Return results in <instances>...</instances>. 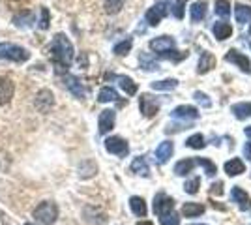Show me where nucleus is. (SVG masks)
<instances>
[{
    "label": "nucleus",
    "instance_id": "c85d7f7f",
    "mask_svg": "<svg viewBox=\"0 0 251 225\" xmlns=\"http://www.w3.org/2000/svg\"><path fill=\"white\" fill-rule=\"evenodd\" d=\"M98 100H100L101 103H109V101H116V100H118V94H116L115 88L103 86V88L100 90V94H98Z\"/></svg>",
    "mask_w": 251,
    "mask_h": 225
},
{
    "label": "nucleus",
    "instance_id": "aec40b11",
    "mask_svg": "<svg viewBox=\"0 0 251 225\" xmlns=\"http://www.w3.org/2000/svg\"><path fill=\"white\" fill-rule=\"evenodd\" d=\"M197 165V161L195 160H191V158H186V160H180L175 165V173H176L178 176H186L188 173L193 171V167Z\"/></svg>",
    "mask_w": 251,
    "mask_h": 225
},
{
    "label": "nucleus",
    "instance_id": "1a4fd4ad",
    "mask_svg": "<svg viewBox=\"0 0 251 225\" xmlns=\"http://www.w3.org/2000/svg\"><path fill=\"white\" fill-rule=\"evenodd\" d=\"M115 120H116V113L113 109H105L101 111V115L98 118V126H100V133H109L111 129L115 128Z\"/></svg>",
    "mask_w": 251,
    "mask_h": 225
},
{
    "label": "nucleus",
    "instance_id": "a19ab883",
    "mask_svg": "<svg viewBox=\"0 0 251 225\" xmlns=\"http://www.w3.org/2000/svg\"><path fill=\"white\" fill-rule=\"evenodd\" d=\"M173 15H175L176 19H182V17H184V0H178L176 4L173 6Z\"/></svg>",
    "mask_w": 251,
    "mask_h": 225
},
{
    "label": "nucleus",
    "instance_id": "37998d69",
    "mask_svg": "<svg viewBox=\"0 0 251 225\" xmlns=\"http://www.w3.org/2000/svg\"><path fill=\"white\" fill-rule=\"evenodd\" d=\"M212 193H216V195H221V193H223V184H221V182L212 184Z\"/></svg>",
    "mask_w": 251,
    "mask_h": 225
},
{
    "label": "nucleus",
    "instance_id": "ddd939ff",
    "mask_svg": "<svg viewBox=\"0 0 251 225\" xmlns=\"http://www.w3.org/2000/svg\"><path fill=\"white\" fill-rule=\"evenodd\" d=\"M171 117L176 118V120H195L199 117V111L193 105H180L171 113Z\"/></svg>",
    "mask_w": 251,
    "mask_h": 225
},
{
    "label": "nucleus",
    "instance_id": "f257e3e1",
    "mask_svg": "<svg viewBox=\"0 0 251 225\" xmlns=\"http://www.w3.org/2000/svg\"><path fill=\"white\" fill-rule=\"evenodd\" d=\"M49 51H51L52 62L56 66H60V68H70V64L74 62V45H72V42L64 34H56L54 36Z\"/></svg>",
    "mask_w": 251,
    "mask_h": 225
},
{
    "label": "nucleus",
    "instance_id": "39448f33",
    "mask_svg": "<svg viewBox=\"0 0 251 225\" xmlns=\"http://www.w3.org/2000/svg\"><path fill=\"white\" fill-rule=\"evenodd\" d=\"M175 45H176V42H175L171 36H159V38H156V40L150 42V49H152L154 53L167 54L169 51L175 49Z\"/></svg>",
    "mask_w": 251,
    "mask_h": 225
},
{
    "label": "nucleus",
    "instance_id": "f3484780",
    "mask_svg": "<svg viewBox=\"0 0 251 225\" xmlns=\"http://www.w3.org/2000/svg\"><path fill=\"white\" fill-rule=\"evenodd\" d=\"M212 32H214V36H216L220 42H223V40H227L230 34H232V28H230L229 23L218 21V23H214V26H212Z\"/></svg>",
    "mask_w": 251,
    "mask_h": 225
},
{
    "label": "nucleus",
    "instance_id": "a18cd8bd",
    "mask_svg": "<svg viewBox=\"0 0 251 225\" xmlns=\"http://www.w3.org/2000/svg\"><path fill=\"white\" fill-rule=\"evenodd\" d=\"M244 131H246V137H250V139H251V126H248V128L244 129Z\"/></svg>",
    "mask_w": 251,
    "mask_h": 225
},
{
    "label": "nucleus",
    "instance_id": "72a5a7b5",
    "mask_svg": "<svg viewBox=\"0 0 251 225\" xmlns=\"http://www.w3.org/2000/svg\"><path fill=\"white\" fill-rule=\"evenodd\" d=\"M186 145H188L189 149H195V150H199V149H204V137L201 135V133H195V135H191L188 141H186Z\"/></svg>",
    "mask_w": 251,
    "mask_h": 225
},
{
    "label": "nucleus",
    "instance_id": "09e8293b",
    "mask_svg": "<svg viewBox=\"0 0 251 225\" xmlns=\"http://www.w3.org/2000/svg\"><path fill=\"white\" fill-rule=\"evenodd\" d=\"M250 34H251V26H250Z\"/></svg>",
    "mask_w": 251,
    "mask_h": 225
},
{
    "label": "nucleus",
    "instance_id": "49530a36",
    "mask_svg": "<svg viewBox=\"0 0 251 225\" xmlns=\"http://www.w3.org/2000/svg\"><path fill=\"white\" fill-rule=\"evenodd\" d=\"M137 225H154V224H152V222H139Z\"/></svg>",
    "mask_w": 251,
    "mask_h": 225
},
{
    "label": "nucleus",
    "instance_id": "c03bdc74",
    "mask_svg": "<svg viewBox=\"0 0 251 225\" xmlns=\"http://www.w3.org/2000/svg\"><path fill=\"white\" fill-rule=\"evenodd\" d=\"M244 156H246V160L251 161V143H246V145H244Z\"/></svg>",
    "mask_w": 251,
    "mask_h": 225
},
{
    "label": "nucleus",
    "instance_id": "6e6552de",
    "mask_svg": "<svg viewBox=\"0 0 251 225\" xmlns=\"http://www.w3.org/2000/svg\"><path fill=\"white\" fill-rule=\"evenodd\" d=\"M139 107H141V113L145 117H154L157 111H159V101L156 98H152L150 94H143L139 98Z\"/></svg>",
    "mask_w": 251,
    "mask_h": 225
},
{
    "label": "nucleus",
    "instance_id": "f704fd0d",
    "mask_svg": "<svg viewBox=\"0 0 251 225\" xmlns=\"http://www.w3.org/2000/svg\"><path fill=\"white\" fill-rule=\"evenodd\" d=\"M197 161V165H201L202 169H204V173L208 175V176H214L216 173H218V167L212 163L210 160H204V158H199V160H195Z\"/></svg>",
    "mask_w": 251,
    "mask_h": 225
},
{
    "label": "nucleus",
    "instance_id": "bb28decb",
    "mask_svg": "<svg viewBox=\"0 0 251 225\" xmlns=\"http://www.w3.org/2000/svg\"><path fill=\"white\" fill-rule=\"evenodd\" d=\"M150 86H152V90H163V92H169V90L176 88L178 81L176 79H163V81H154Z\"/></svg>",
    "mask_w": 251,
    "mask_h": 225
},
{
    "label": "nucleus",
    "instance_id": "9d476101",
    "mask_svg": "<svg viewBox=\"0 0 251 225\" xmlns=\"http://www.w3.org/2000/svg\"><path fill=\"white\" fill-rule=\"evenodd\" d=\"M230 199L238 204L240 210H250L251 208V197L244 192L242 188H238V186H234V188L230 190Z\"/></svg>",
    "mask_w": 251,
    "mask_h": 225
},
{
    "label": "nucleus",
    "instance_id": "b1692460",
    "mask_svg": "<svg viewBox=\"0 0 251 225\" xmlns=\"http://www.w3.org/2000/svg\"><path fill=\"white\" fill-rule=\"evenodd\" d=\"M216 66V58L212 56V53H202L199 58V74H206V72H210L212 68Z\"/></svg>",
    "mask_w": 251,
    "mask_h": 225
},
{
    "label": "nucleus",
    "instance_id": "a878e982",
    "mask_svg": "<svg viewBox=\"0 0 251 225\" xmlns=\"http://www.w3.org/2000/svg\"><path fill=\"white\" fill-rule=\"evenodd\" d=\"M234 17L236 21L246 25V23L251 21V6H244V4H238L236 10H234Z\"/></svg>",
    "mask_w": 251,
    "mask_h": 225
},
{
    "label": "nucleus",
    "instance_id": "7ed1b4c3",
    "mask_svg": "<svg viewBox=\"0 0 251 225\" xmlns=\"http://www.w3.org/2000/svg\"><path fill=\"white\" fill-rule=\"evenodd\" d=\"M0 58L10 62H26L30 58V53L15 43H0Z\"/></svg>",
    "mask_w": 251,
    "mask_h": 225
},
{
    "label": "nucleus",
    "instance_id": "473e14b6",
    "mask_svg": "<svg viewBox=\"0 0 251 225\" xmlns=\"http://www.w3.org/2000/svg\"><path fill=\"white\" fill-rule=\"evenodd\" d=\"M124 2L126 0H105V11L111 13V15H115V13H118V11L122 10Z\"/></svg>",
    "mask_w": 251,
    "mask_h": 225
},
{
    "label": "nucleus",
    "instance_id": "7c9ffc66",
    "mask_svg": "<svg viewBox=\"0 0 251 225\" xmlns=\"http://www.w3.org/2000/svg\"><path fill=\"white\" fill-rule=\"evenodd\" d=\"M216 13L220 17H229L230 15V2L229 0H216Z\"/></svg>",
    "mask_w": 251,
    "mask_h": 225
},
{
    "label": "nucleus",
    "instance_id": "4c0bfd02",
    "mask_svg": "<svg viewBox=\"0 0 251 225\" xmlns=\"http://www.w3.org/2000/svg\"><path fill=\"white\" fill-rule=\"evenodd\" d=\"M139 60H141V66H143L145 70H157V68H159L156 60H154V58H152L150 54H147V53L141 54V58H139Z\"/></svg>",
    "mask_w": 251,
    "mask_h": 225
},
{
    "label": "nucleus",
    "instance_id": "f03ea898",
    "mask_svg": "<svg viewBox=\"0 0 251 225\" xmlns=\"http://www.w3.org/2000/svg\"><path fill=\"white\" fill-rule=\"evenodd\" d=\"M58 218V206L52 201H43L34 208V220L42 225H52Z\"/></svg>",
    "mask_w": 251,
    "mask_h": 225
},
{
    "label": "nucleus",
    "instance_id": "5701e85b",
    "mask_svg": "<svg viewBox=\"0 0 251 225\" xmlns=\"http://www.w3.org/2000/svg\"><path fill=\"white\" fill-rule=\"evenodd\" d=\"M202 212H204V206L199 203H184V206H182V214L186 218H197Z\"/></svg>",
    "mask_w": 251,
    "mask_h": 225
},
{
    "label": "nucleus",
    "instance_id": "2eb2a0df",
    "mask_svg": "<svg viewBox=\"0 0 251 225\" xmlns=\"http://www.w3.org/2000/svg\"><path fill=\"white\" fill-rule=\"evenodd\" d=\"M64 85L68 86V90H70L75 98H79V100H83L84 98V88H83V85L79 83L77 77H74V75H66V77H64Z\"/></svg>",
    "mask_w": 251,
    "mask_h": 225
},
{
    "label": "nucleus",
    "instance_id": "58836bf2",
    "mask_svg": "<svg viewBox=\"0 0 251 225\" xmlns=\"http://www.w3.org/2000/svg\"><path fill=\"white\" fill-rule=\"evenodd\" d=\"M199 186H201V180H199V178H191V180H188V182L184 184V190L193 195V193L199 192Z\"/></svg>",
    "mask_w": 251,
    "mask_h": 225
},
{
    "label": "nucleus",
    "instance_id": "f8f14e48",
    "mask_svg": "<svg viewBox=\"0 0 251 225\" xmlns=\"http://www.w3.org/2000/svg\"><path fill=\"white\" fill-rule=\"evenodd\" d=\"M52 103H54V96H52L51 90L43 88V90L38 92V96H36V107L40 109L42 113H47L52 107Z\"/></svg>",
    "mask_w": 251,
    "mask_h": 225
},
{
    "label": "nucleus",
    "instance_id": "e433bc0d",
    "mask_svg": "<svg viewBox=\"0 0 251 225\" xmlns=\"http://www.w3.org/2000/svg\"><path fill=\"white\" fill-rule=\"evenodd\" d=\"M159 224L161 225H178L180 224V216L173 210V212H169L165 216H159Z\"/></svg>",
    "mask_w": 251,
    "mask_h": 225
},
{
    "label": "nucleus",
    "instance_id": "de8ad7c7",
    "mask_svg": "<svg viewBox=\"0 0 251 225\" xmlns=\"http://www.w3.org/2000/svg\"><path fill=\"white\" fill-rule=\"evenodd\" d=\"M25 225H34V224H25Z\"/></svg>",
    "mask_w": 251,
    "mask_h": 225
},
{
    "label": "nucleus",
    "instance_id": "423d86ee",
    "mask_svg": "<svg viewBox=\"0 0 251 225\" xmlns=\"http://www.w3.org/2000/svg\"><path fill=\"white\" fill-rule=\"evenodd\" d=\"M167 13H169V6L165 2H159V4H156L154 8H150V10L147 11V23L150 26H157L159 21H161Z\"/></svg>",
    "mask_w": 251,
    "mask_h": 225
},
{
    "label": "nucleus",
    "instance_id": "2f4dec72",
    "mask_svg": "<svg viewBox=\"0 0 251 225\" xmlns=\"http://www.w3.org/2000/svg\"><path fill=\"white\" fill-rule=\"evenodd\" d=\"M96 169H98V167H96L94 161H83V163H81V167H79V175H81L83 178H88V176H92V175H94Z\"/></svg>",
    "mask_w": 251,
    "mask_h": 225
},
{
    "label": "nucleus",
    "instance_id": "79ce46f5",
    "mask_svg": "<svg viewBox=\"0 0 251 225\" xmlns=\"http://www.w3.org/2000/svg\"><path fill=\"white\" fill-rule=\"evenodd\" d=\"M49 26V10L43 8L42 10V21H40V28H47Z\"/></svg>",
    "mask_w": 251,
    "mask_h": 225
},
{
    "label": "nucleus",
    "instance_id": "c756f323",
    "mask_svg": "<svg viewBox=\"0 0 251 225\" xmlns=\"http://www.w3.org/2000/svg\"><path fill=\"white\" fill-rule=\"evenodd\" d=\"M32 21H34L32 11H21V13H17V15L13 17V23H15L17 26H30Z\"/></svg>",
    "mask_w": 251,
    "mask_h": 225
},
{
    "label": "nucleus",
    "instance_id": "9b49d317",
    "mask_svg": "<svg viewBox=\"0 0 251 225\" xmlns=\"http://www.w3.org/2000/svg\"><path fill=\"white\" fill-rule=\"evenodd\" d=\"M225 60L227 62H230V64H236L238 68H240L242 72H248V74H251V64L250 60H248V56H244L242 53H238V51H229V53L225 54Z\"/></svg>",
    "mask_w": 251,
    "mask_h": 225
},
{
    "label": "nucleus",
    "instance_id": "a211bd4d",
    "mask_svg": "<svg viewBox=\"0 0 251 225\" xmlns=\"http://www.w3.org/2000/svg\"><path fill=\"white\" fill-rule=\"evenodd\" d=\"M246 171V165H244V161L240 158H232L230 161L225 163V173L229 175V176H238L242 173Z\"/></svg>",
    "mask_w": 251,
    "mask_h": 225
},
{
    "label": "nucleus",
    "instance_id": "0eeeda50",
    "mask_svg": "<svg viewBox=\"0 0 251 225\" xmlns=\"http://www.w3.org/2000/svg\"><path fill=\"white\" fill-rule=\"evenodd\" d=\"M105 149H107V152H111L115 156H120V158L129 152L127 143L122 137H109V139H105Z\"/></svg>",
    "mask_w": 251,
    "mask_h": 225
},
{
    "label": "nucleus",
    "instance_id": "393cba45",
    "mask_svg": "<svg viewBox=\"0 0 251 225\" xmlns=\"http://www.w3.org/2000/svg\"><path fill=\"white\" fill-rule=\"evenodd\" d=\"M131 171L135 173V175H141V176H148L150 175V167H148L147 160L139 156V158L131 161Z\"/></svg>",
    "mask_w": 251,
    "mask_h": 225
},
{
    "label": "nucleus",
    "instance_id": "4be33fe9",
    "mask_svg": "<svg viewBox=\"0 0 251 225\" xmlns=\"http://www.w3.org/2000/svg\"><path fill=\"white\" fill-rule=\"evenodd\" d=\"M230 111L234 113V117L238 118V120H244V118L251 117V103L248 101H242V103H234L232 107H230Z\"/></svg>",
    "mask_w": 251,
    "mask_h": 225
},
{
    "label": "nucleus",
    "instance_id": "412c9836",
    "mask_svg": "<svg viewBox=\"0 0 251 225\" xmlns=\"http://www.w3.org/2000/svg\"><path fill=\"white\" fill-rule=\"evenodd\" d=\"M206 17V2L201 0V2H195L191 6V21L193 23H201Z\"/></svg>",
    "mask_w": 251,
    "mask_h": 225
},
{
    "label": "nucleus",
    "instance_id": "6ab92c4d",
    "mask_svg": "<svg viewBox=\"0 0 251 225\" xmlns=\"http://www.w3.org/2000/svg\"><path fill=\"white\" fill-rule=\"evenodd\" d=\"M129 208H131V212L139 218H145L147 216V203H145V199L143 197H131L129 199Z\"/></svg>",
    "mask_w": 251,
    "mask_h": 225
},
{
    "label": "nucleus",
    "instance_id": "c9c22d12",
    "mask_svg": "<svg viewBox=\"0 0 251 225\" xmlns=\"http://www.w3.org/2000/svg\"><path fill=\"white\" fill-rule=\"evenodd\" d=\"M131 45H133L131 38H126L124 42H120L115 45V54H127L131 51Z\"/></svg>",
    "mask_w": 251,
    "mask_h": 225
},
{
    "label": "nucleus",
    "instance_id": "4468645a",
    "mask_svg": "<svg viewBox=\"0 0 251 225\" xmlns=\"http://www.w3.org/2000/svg\"><path fill=\"white\" fill-rule=\"evenodd\" d=\"M13 92H15V85L11 83L10 79L0 77V105L8 103L11 98H13Z\"/></svg>",
    "mask_w": 251,
    "mask_h": 225
},
{
    "label": "nucleus",
    "instance_id": "cd10ccee",
    "mask_svg": "<svg viewBox=\"0 0 251 225\" xmlns=\"http://www.w3.org/2000/svg\"><path fill=\"white\" fill-rule=\"evenodd\" d=\"M118 85H120V88L124 90L127 96H133L137 92V85L129 77H126V75H120V77H118Z\"/></svg>",
    "mask_w": 251,
    "mask_h": 225
},
{
    "label": "nucleus",
    "instance_id": "ea45409f",
    "mask_svg": "<svg viewBox=\"0 0 251 225\" xmlns=\"http://www.w3.org/2000/svg\"><path fill=\"white\" fill-rule=\"evenodd\" d=\"M193 98H195V100L199 101V103L202 105V107H210V105H212V101H210L208 96H206L204 92H199V90H197V92L193 94Z\"/></svg>",
    "mask_w": 251,
    "mask_h": 225
},
{
    "label": "nucleus",
    "instance_id": "dca6fc26",
    "mask_svg": "<svg viewBox=\"0 0 251 225\" xmlns=\"http://www.w3.org/2000/svg\"><path fill=\"white\" fill-rule=\"evenodd\" d=\"M173 152H175V145H173L171 141H163V143L156 149L157 161H159V163H165V161L173 156Z\"/></svg>",
    "mask_w": 251,
    "mask_h": 225
},
{
    "label": "nucleus",
    "instance_id": "20e7f679",
    "mask_svg": "<svg viewBox=\"0 0 251 225\" xmlns=\"http://www.w3.org/2000/svg\"><path fill=\"white\" fill-rule=\"evenodd\" d=\"M175 210V201H173V197H169L167 193H157L156 197H154V212L157 216H165L169 212H173Z\"/></svg>",
    "mask_w": 251,
    "mask_h": 225
}]
</instances>
